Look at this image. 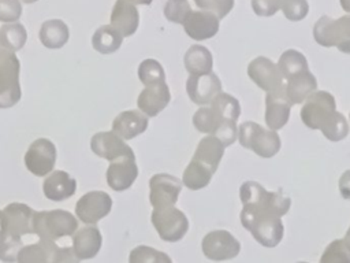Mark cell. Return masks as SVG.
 Here are the masks:
<instances>
[{"mask_svg":"<svg viewBox=\"0 0 350 263\" xmlns=\"http://www.w3.org/2000/svg\"><path fill=\"white\" fill-rule=\"evenodd\" d=\"M299 115L305 126L320 130L332 142L342 141L349 134V123L345 115L336 111L335 97L327 90L312 92L302 101Z\"/></svg>","mask_w":350,"mask_h":263,"instance_id":"6da1fadb","label":"cell"},{"mask_svg":"<svg viewBox=\"0 0 350 263\" xmlns=\"http://www.w3.org/2000/svg\"><path fill=\"white\" fill-rule=\"evenodd\" d=\"M239 197L243 205L241 222L254 218H282L291 205V199L282 189L271 192L256 181H245L239 188Z\"/></svg>","mask_w":350,"mask_h":263,"instance_id":"7a4b0ae2","label":"cell"},{"mask_svg":"<svg viewBox=\"0 0 350 263\" xmlns=\"http://www.w3.org/2000/svg\"><path fill=\"white\" fill-rule=\"evenodd\" d=\"M238 141L243 148L265 159L275 156L282 147V140L276 130L265 129L252 121L238 126Z\"/></svg>","mask_w":350,"mask_h":263,"instance_id":"3957f363","label":"cell"},{"mask_svg":"<svg viewBox=\"0 0 350 263\" xmlns=\"http://www.w3.org/2000/svg\"><path fill=\"white\" fill-rule=\"evenodd\" d=\"M313 38L321 47H336L342 53L350 55V14L338 19L320 16L313 26Z\"/></svg>","mask_w":350,"mask_h":263,"instance_id":"277c9868","label":"cell"},{"mask_svg":"<svg viewBox=\"0 0 350 263\" xmlns=\"http://www.w3.org/2000/svg\"><path fill=\"white\" fill-rule=\"evenodd\" d=\"M19 60L11 49L0 45V108L15 105L21 99Z\"/></svg>","mask_w":350,"mask_h":263,"instance_id":"5b68a950","label":"cell"},{"mask_svg":"<svg viewBox=\"0 0 350 263\" xmlns=\"http://www.w3.org/2000/svg\"><path fill=\"white\" fill-rule=\"evenodd\" d=\"M78 223L72 214L62 210L40 211L33 214V233L41 238L55 240L64 236H71L77 231Z\"/></svg>","mask_w":350,"mask_h":263,"instance_id":"8992f818","label":"cell"},{"mask_svg":"<svg viewBox=\"0 0 350 263\" xmlns=\"http://www.w3.org/2000/svg\"><path fill=\"white\" fill-rule=\"evenodd\" d=\"M150 221L159 237L167 242L180 241L189 230L187 216L175 205L153 208Z\"/></svg>","mask_w":350,"mask_h":263,"instance_id":"52a82bcc","label":"cell"},{"mask_svg":"<svg viewBox=\"0 0 350 263\" xmlns=\"http://www.w3.org/2000/svg\"><path fill=\"white\" fill-rule=\"evenodd\" d=\"M201 251L211 260H230L241 252L239 241L227 230L217 229L206 233L201 241Z\"/></svg>","mask_w":350,"mask_h":263,"instance_id":"ba28073f","label":"cell"},{"mask_svg":"<svg viewBox=\"0 0 350 263\" xmlns=\"http://www.w3.org/2000/svg\"><path fill=\"white\" fill-rule=\"evenodd\" d=\"M19 262H72L78 260L72 248H57L53 240L41 238L37 244L21 248L18 252Z\"/></svg>","mask_w":350,"mask_h":263,"instance_id":"9c48e42d","label":"cell"},{"mask_svg":"<svg viewBox=\"0 0 350 263\" xmlns=\"http://www.w3.org/2000/svg\"><path fill=\"white\" fill-rule=\"evenodd\" d=\"M182 181L171 174H154L149 179V201L153 208L175 205L182 190Z\"/></svg>","mask_w":350,"mask_h":263,"instance_id":"30bf717a","label":"cell"},{"mask_svg":"<svg viewBox=\"0 0 350 263\" xmlns=\"http://www.w3.org/2000/svg\"><path fill=\"white\" fill-rule=\"evenodd\" d=\"M247 77L267 93L284 88V78L278 64L265 56H257L247 64Z\"/></svg>","mask_w":350,"mask_h":263,"instance_id":"8fae6325","label":"cell"},{"mask_svg":"<svg viewBox=\"0 0 350 263\" xmlns=\"http://www.w3.org/2000/svg\"><path fill=\"white\" fill-rule=\"evenodd\" d=\"M241 223L247 231H250L253 238L265 248H275L283 238L284 226L280 216L246 219Z\"/></svg>","mask_w":350,"mask_h":263,"instance_id":"7c38bea8","label":"cell"},{"mask_svg":"<svg viewBox=\"0 0 350 263\" xmlns=\"http://www.w3.org/2000/svg\"><path fill=\"white\" fill-rule=\"evenodd\" d=\"M56 162V148L48 138L36 140L25 155V164L30 173L44 177L52 171Z\"/></svg>","mask_w":350,"mask_h":263,"instance_id":"4fadbf2b","label":"cell"},{"mask_svg":"<svg viewBox=\"0 0 350 263\" xmlns=\"http://www.w3.org/2000/svg\"><path fill=\"white\" fill-rule=\"evenodd\" d=\"M112 207L111 196L103 190L85 193L75 205L77 216L85 223H96L109 214Z\"/></svg>","mask_w":350,"mask_h":263,"instance_id":"5bb4252c","label":"cell"},{"mask_svg":"<svg viewBox=\"0 0 350 263\" xmlns=\"http://www.w3.org/2000/svg\"><path fill=\"white\" fill-rule=\"evenodd\" d=\"M186 92L194 104L206 105L221 92V81L212 71L208 74L190 75L186 81Z\"/></svg>","mask_w":350,"mask_h":263,"instance_id":"9a60e30c","label":"cell"},{"mask_svg":"<svg viewBox=\"0 0 350 263\" xmlns=\"http://www.w3.org/2000/svg\"><path fill=\"white\" fill-rule=\"evenodd\" d=\"M219 18L209 11H190L187 18L185 19L183 29L186 34L196 40L204 41L215 37L219 32Z\"/></svg>","mask_w":350,"mask_h":263,"instance_id":"2e32d148","label":"cell"},{"mask_svg":"<svg viewBox=\"0 0 350 263\" xmlns=\"http://www.w3.org/2000/svg\"><path fill=\"white\" fill-rule=\"evenodd\" d=\"M171 100V92L165 81L145 85L137 99V105L146 116L159 115Z\"/></svg>","mask_w":350,"mask_h":263,"instance_id":"e0dca14e","label":"cell"},{"mask_svg":"<svg viewBox=\"0 0 350 263\" xmlns=\"http://www.w3.org/2000/svg\"><path fill=\"white\" fill-rule=\"evenodd\" d=\"M92 151L107 160H115L123 156H135L133 149L115 132H100L92 137Z\"/></svg>","mask_w":350,"mask_h":263,"instance_id":"ac0fdd59","label":"cell"},{"mask_svg":"<svg viewBox=\"0 0 350 263\" xmlns=\"http://www.w3.org/2000/svg\"><path fill=\"white\" fill-rule=\"evenodd\" d=\"M138 177L135 156H123L111 162L107 170V182L111 189L122 192L129 189Z\"/></svg>","mask_w":350,"mask_h":263,"instance_id":"d6986e66","label":"cell"},{"mask_svg":"<svg viewBox=\"0 0 350 263\" xmlns=\"http://www.w3.org/2000/svg\"><path fill=\"white\" fill-rule=\"evenodd\" d=\"M290 111H291V103L286 97L284 88L275 92H268L265 95L264 118L268 129H272V130L282 129L288 122Z\"/></svg>","mask_w":350,"mask_h":263,"instance_id":"ffe728a7","label":"cell"},{"mask_svg":"<svg viewBox=\"0 0 350 263\" xmlns=\"http://www.w3.org/2000/svg\"><path fill=\"white\" fill-rule=\"evenodd\" d=\"M4 233L21 237L22 234L33 233V214L31 208L26 204L12 203L8 204L4 211Z\"/></svg>","mask_w":350,"mask_h":263,"instance_id":"44dd1931","label":"cell"},{"mask_svg":"<svg viewBox=\"0 0 350 263\" xmlns=\"http://www.w3.org/2000/svg\"><path fill=\"white\" fill-rule=\"evenodd\" d=\"M148 116L138 110H127L120 112L112 122V132L123 140H131L142 134L148 129Z\"/></svg>","mask_w":350,"mask_h":263,"instance_id":"7402d4cb","label":"cell"},{"mask_svg":"<svg viewBox=\"0 0 350 263\" xmlns=\"http://www.w3.org/2000/svg\"><path fill=\"white\" fill-rule=\"evenodd\" d=\"M111 25L123 36H133L139 25V14L135 4L126 0H116L111 12Z\"/></svg>","mask_w":350,"mask_h":263,"instance_id":"603a6c76","label":"cell"},{"mask_svg":"<svg viewBox=\"0 0 350 263\" xmlns=\"http://www.w3.org/2000/svg\"><path fill=\"white\" fill-rule=\"evenodd\" d=\"M224 148L226 147L216 136L209 134L198 141V145L191 159L204 164L206 168H209L215 174L223 159Z\"/></svg>","mask_w":350,"mask_h":263,"instance_id":"cb8c5ba5","label":"cell"},{"mask_svg":"<svg viewBox=\"0 0 350 263\" xmlns=\"http://www.w3.org/2000/svg\"><path fill=\"white\" fill-rule=\"evenodd\" d=\"M77 181L68 173L56 170L48 175L42 184L44 195L53 201H60L71 197L75 193Z\"/></svg>","mask_w":350,"mask_h":263,"instance_id":"d4e9b609","label":"cell"},{"mask_svg":"<svg viewBox=\"0 0 350 263\" xmlns=\"http://www.w3.org/2000/svg\"><path fill=\"white\" fill-rule=\"evenodd\" d=\"M286 81L284 93L291 105L301 104L312 92L317 89V79L309 70L301 71Z\"/></svg>","mask_w":350,"mask_h":263,"instance_id":"484cf974","label":"cell"},{"mask_svg":"<svg viewBox=\"0 0 350 263\" xmlns=\"http://www.w3.org/2000/svg\"><path fill=\"white\" fill-rule=\"evenodd\" d=\"M101 247V234L97 227L86 226L72 236V251L78 259H90Z\"/></svg>","mask_w":350,"mask_h":263,"instance_id":"4316f807","label":"cell"},{"mask_svg":"<svg viewBox=\"0 0 350 263\" xmlns=\"http://www.w3.org/2000/svg\"><path fill=\"white\" fill-rule=\"evenodd\" d=\"M183 64L190 75L208 74L212 71L213 58L206 47L194 44L186 51L183 56Z\"/></svg>","mask_w":350,"mask_h":263,"instance_id":"83f0119b","label":"cell"},{"mask_svg":"<svg viewBox=\"0 0 350 263\" xmlns=\"http://www.w3.org/2000/svg\"><path fill=\"white\" fill-rule=\"evenodd\" d=\"M38 36L46 48H62L68 40V27L60 19H49L41 25Z\"/></svg>","mask_w":350,"mask_h":263,"instance_id":"f1b7e54d","label":"cell"},{"mask_svg":"<svg viewBox=\"0 0 350 263\" xmlns=\"http://www.w3.org/2000/svg\"><path fill=\"white\" fill-rule=\"evenodd\" d=\"M122 41L123 36L112 25H104L98 27L92 38L93 48L104 55L118 51L122 45Z\"/></svg>","mask_w":350,"mask_h":263,"instance_id":"f546056e","label":"cell"},{"mask_svg":"<svg viewBox=\"0 0 350 263\" xmlns=\"http://www.w3.org/2000/svg\"><path fill=\"white\" fill-rule=\"evenodd\" d=\"M212 175L213 173L209 168L191 159L183 171L182 184L190 190H200L209 185Z\"/></svg>","mask_w":350,"mask_h":263,"instance_id":"4dcf8cb0","label":"cell"},{"mask_svg":"<svg viewBox=\"0 0 350 263\" xmlns=\"http://www.w3.org/2000/svg\"><path fill=\"white\" fill-rule=\"evenodd\" d=\"M278 67L284 79H287L301 71L309 70L308 60H306L305 55L297 49H286L279 58Z\"/></svg>","mask_w":350,"mask_h":263,"instance_id":"1f68e13d","label":"cell"},{"mask_svg":"<svg viewBox=\"0 0 350 263\" xmlns=\"http://www.w3.org/2000/svg\"><path fill=\"white\" fill-rule=\"evenodd\" d=\"M193 125L200 133L215 134L220 125L226 122L211 105H201L193 115Z\"/></svg>","mask_w":350,"mask_h":263,"instance_id":"d6a6232c","label":"cell"},{"mask_svg":"<svg viewBox=\"0 0 350 263\" xmlns=\"http://www.w3.org/2000/svg\"><path fill=\"white\" fill-rule=\"evenodd\" d=\"M209 104L224 121H238L241 115V104L230 93H217Z\"/></svg>","mask_w":350,"mask_h":263,"instance_id":"836d02e7","label":"cell"},{"mask_svg":"<svg viewBox=\"0 0 350 263\" xmlns=\"http://www.w3.org/2000/svg\"><path fill=\"white\" fill-rule=\"evenodd\" d=\"M26 38V29L19 22H11L0 27V40L12 52L21 49L25 45Z\"/></svg>","mask_w":350,"mask_h":263,"instance_id":"e575fe53","label":"cell"},{"mask_svg":"<svg viewBox=\"0 0 350 263\" xmlns=\"http://www.w3.org/2000/svg\"><path fill=\"white\" fill-rule=\"evenodd\" d=\"M321 263H350V247L346 244L343 238H338L331 241L324 249L321 258Z\"/></svg>","mask_w":350,"mask_h":263,"instance_id":"d590c367","label":"cell"},{"mask_svg":"<svg viewBox=\"0 0 350 263\" xmlns=\"http://www.w3.org/2000/svg\"><path fill=\"white\" fill-rule=\"evenodd\" d=\"M138 78L144 85L165 81V73L156 59H145L138 66Z\"/></svg>","mask_w":350,"mask_h":263,"instance_id":"8d00e7d4","label":"cell"},{"mask_svg":"<svg viewBox=\"0 0 350 263\" xmlns=\"http://www.w3.org/2000/svg\"><path fill=\"white\" fill-rule=\"evenodd\" d=\"M130 263H171V258L152 247L138 245L130 252Z\"/></svg>","mask_w":350,"mask_h":263,"instance_id":"74e56055","label":"cell"},{"mask_svg":"<svg viewBox=\"0 0 350 263\" xmlns=\"http://www.w3.org/2000/svg\"><path fill=\"white\" fill-rule=\"evenodd\" d=\"M190 11L187 0H168L164 5V16L174 23H183Z\"/></svg>","mask_w":350,"mask_h":263,"instance_id":"f35d334b","label":"cell"},{"mask_svg":"<svg viewBox=\"0 0 350 263\" xmlns=\"http://www.w3.org/2000/svg\"><path fill=\"white\" fill-rule=\"evenodd\" d=\"M280 10L288 21L298 22L308 15L309 4L306 0H283Z\"/></svg>","mask_w":350,"mask_h":263,"instance_id":"ab89813d","label":"cell"},{"mask_svg":"<svg viewBox=\"0 0 350 263\" xmlns=\"http://www.w3.org/2000/svg\"><path fill=\"white\" fill-rule=\"evenodd\" d=\"M200 10L215 14L219 19H223L230 14L234 7V0H194Z\"/></svg>","mask_w":350,"mask_h":263,"instance_id":"60d3db41","label":"cell"},{"mask_svg":"<svg viewBox=\"0 0 350 263\" xmlns=\"http://www.w3.org/2000/svg\"><path fill=\"white\" fill-rule=\"evenodd\" d=\"M21 237L4 233L0 237V259L1 260H15L18 259V252L21 249Z\"/></svg>","mask_w":350,"mask_h":263,"instance_id":"b9f144b4","label":"cell"},{"mask_svg":"<svg viewBox=\"0 0 350 263\" xmlns=\"http://www.w3.org/2000/svg\"><path fill=\"white\" fill-rule=\"evenodd\" d=\"M22 15L19 0H0V22H16Z\"/></svg>","mask_w":350,"mask_h":263,"instance_id":"7bdbcfd3","label":"cell"},{"mask_svg":"<svg viewBox=\"0 0 350 263\" xmlns=\"http://www.w3.org/2000/svg\"><path fill=\"white\" fill-rule=\"evenodd\" d=\"M213 136H216L223 142V145L226 148L232 145L235 142V140L238 138L237 121H226V122H223Z\"/></svg>","mask_w":350,"mask_h":263,"instance_id":"ee69618b","label":"cell"},{"mask_svg":"<svg viewBox=\"0 0 350 263\" xmlns=\"http://www.w3.org/2000/svg\"><path fill=\"white\" fill-rule=\"evenodd\" d=\"M283 0H252V8L258 16H272L282 5Z\"/></svg>","mask_w":350,"mask_h":263,"instance_id":"f6af8a7d","label":"cell"},{"mask_svg":"<svg viewBox=\"0 0 350 263\" xmlns=\"http://www.w3.org/2000/svg\"><path fill=\"white\" fill-rule=\"evenodd\" d=\"M339 192L345 200L350 201V170H346L339 178Z\"/></svg>","mask_w":350,"mask_h":263,"instance_id":"bcb514c9","label":"cell"},{"mask_svg":"<svg viewBox=\"0 0 350 263\" xmlns=\"http://www.w3.org/2000/svg\"><path fill=\"white\" fill-rule=\"evenodd\" d=\"M5 230V223H4V214L0 211V237L4 234Z\"/></svg>","mask_w":350,"mask_h":263,"instance_id":"7dc6e473","label":"cell"},{"mask_svg":"<svg viewBox=\"0 0 350 263\" xmlns=\"http://www.w3.org/2000/svg\"><path fill=\"white\" fill-rule=\"evenodd\" d=\"M339 3H340V7H342L346 12L350 14V0H339Z\"/></svg>","mask_w":350,"mask_h":263,"instance_id":"c3c4849f","label":"cell"},{"mask_svg":"<svg viewBox=\"0 0 350 263\" xmlns=\"http://www.w3.org/2000/svg\"><path fill=\"white\" fill-rule=\"evenodd\" d=\"M126 1H130L133 4H142V5H149L153 0H126Z\"/></svg>","mask_w":350,"mask_h":263,"instance_id":"681fc988","label":"cell"},{"mask_svg":"<svg viewBox=\"0 0 350 263\" xmlns=\"http://www.w3.org/2000/svg\"><path fill=\"white\" fill-rule=\"evenodd\" d=\"M343 240H345V241H346V244L350 247V226H349V229H347V231H346V234H345Z\"/></svg>","mask_w":350,"mask_h":263,"instance_id":"f907efd6","label":"cell"},{"mask_svg":"<svg viewBox=\"0 0 350 263\" xmlns=\"http://www.w3.org/2000/svg\"><path fill=\"white\" fill-rule=\"evenodd\" d=\"M23 3H34V1H37V0H22Z\"/></svg>","mask_w":350,"mask_h":263,"instance_id":"816d5d0a","label":"cell"}]
</instances>
